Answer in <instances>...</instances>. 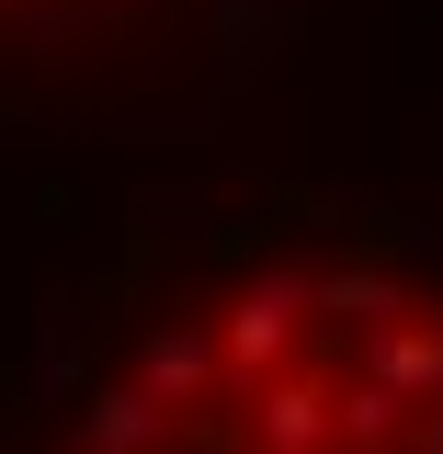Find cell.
<instances>
[{
    "label": "cell",
    "mask_w": 443,
    "mask_h": 454,
    "mask_svg": "<svg viewBox=\"0 0 443 454\" xmlns=\"http://www.w3.org/2000/svg\"><path fill=\"white\" fill-rule=\"evenodd\" d=\"M46 454H443V273L352 239L194 284Z\"/></svg>",
    "instance_id": "1"
},
{
    "label": "cell",
    "mask_w": 443,
    "mask_h": 454,
    "mask_svg": "<svg viewBox=\"0 0 443 454\" xmlns=\"http://www.w3.org/2000/svg\"><path fill=\"white\" fill-rule=\"evenodd\" d=\"M0 12H35V0H0Z\"/></svg>",
    "instance_id": "2"
}]
</instances>
